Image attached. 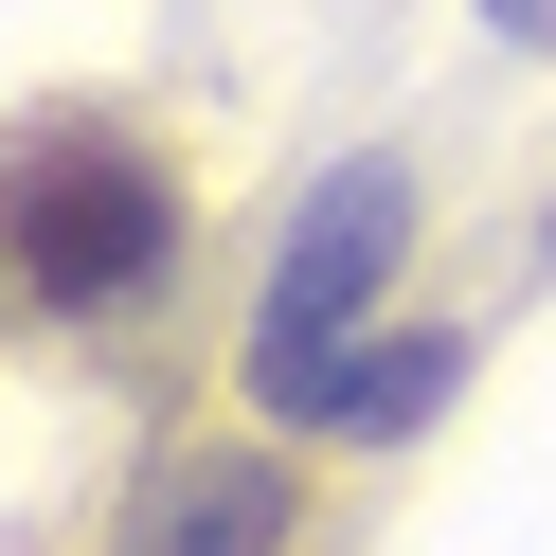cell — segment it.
I'll use <instances>...</instances> for the list:
<instances>
[{
    "label": "cell",
    "instance_id": "obj_3",
    "mask_svg": "<svg viewBox=\"0 0 556 556\" xmlns=\"http://www.w3.org/2000/svg\"><path fill=\"white\" fill-rule=\"evenodd\" d=\"M413 233V180L395 162H359V180H324V216H305V252H288V288H269V324H252V395L269 413H305L341 377V324L377 305V252Z\"/></svg>",
    "mask_w": 556,
    "mask_h": 556
},
{
    "label": "cell",
    "instance_id": "obj_4",
    "mask_svg": "<svg viewBox=\"0 0 556 556\" xmlns=\"http://www.w3.org/2000/svg\"><path fill=\"white\" fill-rule=\"evenodd\" d=\"M324 395H341V431H413V413L448 395V341H413V359H341Z\"/></svg>",
    "mask_w": 556,
    "mask_h": 556
},
{
    "label": "cell",
    "instance_id": "obj_2",
    "mask_svg": "<svg viewBox=\"0 0 556 556\" xmlns=\"http://www.w3.org/2000/svg\"><path fill=\"white\" fill-rule=\"evenodd\" d=\"M109 556H324V484L269 431H180L109 503Z\"/></svg>",
    "mask_w": 556,
    "mask_h": 556
},
{
    "label": "cell",
    "instance_id": "obj_1",
    "mask_svg": "<svg viewBox=\"0 0 556 556\" xmlns=\"http://www.w3.org/2000/svg\"><path fill=\"white\" fill-rule=\"evenodd\" d=\"M180 269H198V162L144 109H18L0 126V288H18V324L126 341L180 305Z\"/></svg>",
    "mask_w": 556,
    "mask_h": 556
},
{
    "label": "cell",
    "instance_id": "obj_5",
    "mask_svg": "<svg viewBox=\"0 0 556 556\" xmlns=\"http://www.w3.org/2000/svg\"><path fill=\"white\" fill-rule=\"evenodd\" d=\"M0 324H18V288H0Z\"/></svg>",
    "mask_w": 556,
    "mask_h": 556
}]
</instances>
